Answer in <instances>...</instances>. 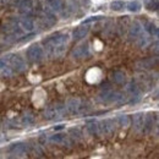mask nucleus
Here are the masks:
<instances>
[{
    "instance_id": "31",
    "label": "nucleus",
    "mask_w": 159,
    "mask_h": 159,
    "mask_svg": "<svg viewBox=\"0 0 159 159\" xmlns=\"http://www.w3.org/2000/svg\"><path fill=\"white\" fill-rule=\"evenodd\" d=\"M33 37V34H30V36H27V37H22L20 39V42H26V40H28V39H31Z\"/></svg>"
},
{
    "instance_id": "6",
    "label": "nucleus",
    "mask_w": 159,
    "mask_h": 159,
    "mask_svg": "<svg viewBox=\"0 0 159 159\" xmlns=\"http://www.w3.org/2000/svg\"><path fill=\"white\" fill-rule=\"evenodd\" d=\"M141 34H142V25L137 21H134L129 28V39L131 42L137 40Z\"/></svg>"
},
{
    "instance_id": "22",
    "label": "nucleus",
    "mask_w": 159,
    "mask_h": 159,
    "mask_svg": "<svg viewBox=\"0 0 159 159\" xmlns=\"http://www.w3.org/2000/svg\"><path fill=\"white\" fill-rule=\"evenodd\" d=\"M127 10L129 11H131V12H137L141 10V7H142V5H141V2L139 1H136V0H134V1H130L127 5Z\"/></svg>"
},
{
    "instance_id": "18",
    "label": "nucleus",
    "mask_w": 159,
    "mask_h": 159,
    "mask_svg": "<svg viewBox=\"0 0 159 159\" xmlns=\"http://www.w3.org/2000/svg\"><path fill=\"white\" fill-rule=\"evenodd\" d=\"M32 5H33V1L32 0H21L20 1V11L22 14H27V12H30L31 11V9H32Z\"/></svg>"
},
{
    "instance_id": "13",
    "label": "nucleus",
    "mask_w": 159,
    "mask_h": 159,
    "mask_svg": "<svg viewBox=\"0 0 159 159\" xmlns=\"http://www.w3.org/2000/svg\"><path fill=\"white\" fill-rule=\"evenodd\" d=\"M0 74L2 76H11V75H14V71H12L11 66L9 65V62L6 61L5 58L0 59Z\"/></svg>"
},
{
    "instance_id": "3",
    "label": "nucleus",
    "mask_w": 159,
    "mask_h": 159,
    "mask_svg": "<svg viewBox=\"0 0 159 159\" xmlns=\"http://www.w3.org/2000/svg\"><path fill=\"white\" fill-rule=\"evenodd\" d=\"M65 113H66V107H64L62 104H54L45 109L44 118L48 120H54L62 116Z\"/></svg>"
},
{
    "instance_id": "32",
    "label": "nucleus",
    "mask_w": 159,
    "mask_h": 159,
    "mask_svg": "<svg viewBox=\"0 0 159 159\" xmlns=\"http://www.w3.org/2000/svg\"><path fill=\"white\" fill-rule=\"evenodd\" d=\"M65 129V125H58V126H54V130L55 131H59V130H62Z\"/></svg>"
},
{
    "instance_id": "15",
    "label": "nucleus",
    "mask_w": 159,
    "mask_h": 159,
    "mask_svg": "<svg viewBox=\"0 0 159 159\" xmlns=\"http://www.w3.org/2000/svg\"><path fill=\"white\" fill-rule=\"evenodd\" d=\"M158 62L157 58H148V59H143L137 62V66L139 69H152L156 64Z\"/></svg>"
},
{
    "instance_id": "7",
    "label": "nucleus",
    "mask_w": 159,
    "mask_h": 159,
    "mask_svg": "<svg viewBox=\"0 0 159 159\" xmlns=\"http://www.w3.org/2000/svg\"><path fill=\"white\" fill-rule=\"evenodd\" d=\"M89 28H91V27H89L88 23H82V25L79 26L77 28H75L74 32H72V37H74V39L80 40V39H82V38H84V37L88 34Z\"/></svg>"
},
{
    "instance_id": "4",
    "label": "nucleus",
    "mask_w": 159,
    "mask_h": 159,
    "mask_svg": "<svg viewBox=\"0 0 159 159\" xmlns=\"http://www.w3.org/2000/svg\"><path fill=\"white\" fill-rule=\"evenodd\" d=\"M26 55H27V59L28 61H31V62H38L40 60L43 59V57H44V50H43V48H42V45L40 44H32L28 49H27V53H26Z\"/></svg>"
},
{
    "instance_id": "27",
    "label": "nucleus",
    "mask_w": 159,
    "mask_h": 159,
    "mask_svg": "<svg viewBox=\"0 0 159 159\" xmlns=\"http://www.w3.org/2000/svg\"><path fill=\"white\" fill-rule=\"evenodd\" d=\"M118 122H119V125L121 127H127L130 125L131 120H130V118L127 115H120L119 118H118Z\"/></svg>"
},
{
    "instance_id": "24",
    "label": "nucleus",
    "mask_w": 159,
    "mask_h": 159,
    "mask_svg": "<svg viewBox=\"0 0 159 159\" xmlns=\"http://www.w3.org/2000/svg\"><path fill=\"white\" fill-rule=\"evenodd\" d=\"M127 92H129L132 97H134V96H139V89L135 82H131V83L127 86Z\"/></svg>"
},
{
    "instance_id": "2",
    "label": "nucleus",
    "mask_w": 159,
    "mask_h": 159,
    "mask_svg": "<svg viewBox=\"0 0 159 159\" xmlns=\"http://www.w3.org/2000/svg\"><path fill=\"white\" fill-rule=\"evenodd\" d=\"M5 59L9 62V65L11 66L14 74L15 72H22L26 69V62L19 54H9L7 57H5Z\"/></svg>"
},
{
    "instance_id": "5",
    "label": "nucleus",
    "mask_w": 159,
    "mask_h": 159,
    "mask_svg": "<svg viewBox=\"0 0 159 159\" xmlns=\"http://www.w3.org/2000/svg\"><path fill=\"white\" fill-rule=\"evenodd\" d=\"M114 130H115V126L113 120L107 119L98 122V132H102L103 135H111Z\"/></svg>"
},
{
    "instance_id": "11",
    "label": "nucleus",
    "mask_w": 159,
    "mask_h": 159,
    "mask_svg": "<svg viewBox=\"0 0 159 159\" xmlns=\"http://www.w3.org/2000/svg\"><path fill=\"white\" fill-rule=\"evenodd\" d=\"M9 151L14 154H17V156H23L26 152H27V144L26 143H22V142H19V143H15L12 144Z\"/></svg>"
},
{
    "instance_id": "17",
    "label": "nucleus",
    "mask_w": 159,
    "mask_h": 159,
    "mask_svg": "<svg viewBox=\"0 0 159 159\" xmlns=\"http://www.w3.org/2000/svg\"><path fill=\"white\" fill-rule=\"evenodd\" d=\"M86 127H87V131L91 135H97L98 134V122L96 120H88L87 124H86Z\"/></svg>"
},
{
    "instance_id": "12",
    "label": "nucleus",
    "mask_w": 159,
    "mask_h": 159,
    "mask_svg": "<svg viewBox=\"0 0 159 159\" xmlns=\"http://www.w3.org/2000/svg\"><path fill=\"white\" fill-rule=\"evenodd\" d=\"M20 26L22 27L23 31H26V32H31V31L34 30L36 23H34V20H33V19H31V17L27 16V17H23V19L20 21Z\"/></svg>"
},
{
    "instance_id": "20",
    "label": "nucleus",
    "mask_w": 159,
    "mask_h": 159,
    "mask_svg": "<svg viewBox=\"0 0 159 159\" xmlns=\"http://www.w3.org/2000/svg\"><path fill=\"white\" fill-rule=\"evenodd\" d=\"M144 28H146V31H147V33H148V34L154 36V37H157V36H158L159 31H158L157 25H154V23H152V22H147V23L144 25Z\"/></svg>"
},
{
    "instance_id": "30",
    "label": "nucleus",
    "mask_w": 159,
    "mask_h": 159,
    "mask_svg": "<svg viewBox=\"0 0 159 159\" xmlns=\"http://www.w3.org/2000/svg\"><path fill=\"white\" fill-rule=\"evenodd\" d=\"M70 132H71V135H74V137H77V139L81 137V132H80V130H77V129H72Z\"/></svg>"
},
{
    "instance_id": "19",
    "label": "nucleus",
    "mask_w": 159,
    "mask_h": 159,
    "mask_svg": "<svg viewBox=\"0 0 159 159\" xmlns=\"http://www.w3.org/2000/svg\"><path fill=\"white\" fill-rule=\"evenodd\" d=\"M47 4L49 5V7L54 11H61L64 5H62V0H45Z\"/></svg>"
},
{
    "instance_id": "10",
    "label": "nucleus",
    "mask_w": 159,
    "mask_h": 159,
    "mask_svg": "<svg viewBox=\"0 0 159 159\" xmlns=\"http://www.w3.org/2000/svg\"><path fill=\"white\" fill-rule=\"evenodd\" d=\"M55 23H57V17H55L54 14H52V12H45V14L42 16V25H43L45 28H50V27H53Z\"/></svg>"
},
{
    "instance_id": "28",
    "label": "nucleus",
    "mask_w": 159,
    "mask_h": 159,
    "mask_svg": "<svg viewBox=\"0 0 159 159\" xmlns=\"http://www.w3.org/2000/svg\"><path fill=\"white\" fill-rule=\"evenodd\" d=\"M50 141L52 142H55V143H62L66 141V136L64 134H55L50 137Z\"/></svg>"
},
{
    "instance_id": "21",
    "label": "nucleus",
    "mask_w": 159,
    "mask_h": 159,
    "mask_svg": "<svg viewBox=\"0 0 159 159\" xmlns=\"http://www.w3.org/2000/svg\"><path fill=\"white\" fill-rule=\"evenodd\" d=\"M113 80L118 84H124L126 81V75L122 71H115V72H113Z\"/></svg>"
},
{
    "instance_id": "25",
    "label": "nucleus",
    "mask_w": 159,
    "mask_h": 159,
    "mask_svg": "<svg viewBox=\"0 0 159 159\" xmlns=\"http://www.w3.org/2000/svg\"><path fill=\"white\" fill-rule=\"evenodd\" d=\"M158 6H159L158 0H147L146 1V7L149 11H157L158 10Z\"/></svg>"
},
{
    "instance_id": "29",
    "label": "nucleus",
    "mask_w": 159,
    "mask_h": 159,
    "mask_svg": "<svg viewBox=\"0 0 159 159\" xmlns=\"http://www.w3.org/2000/svg\"><path fill=\"white\" fill-rule=\"evenodd\" d=\"M102 20V16H93V17H88L87 20H84L82 23H89V22H93V21H99Z\"/></svg>"
},
{
    "instance_id": "16",
    "label": "nucleus",
    "mask_w": 159,
    "mask_h": 159,
    "mask_svg": "<svg viewBox=\"0 0 159 159\" xmlns=\"http://www.w3.org/2000/svg\"><path fill=\"white\" fill-rule=\"evenodd\" d=\"M154 124H156V116L154 115H152V114L144 115V126H143V130L151 131L153 129Z\"/></svg>"
},
{
    "instance_id": "1",
    "label": "nucleus",
    "mask_w": 159,
    "mask_h": 159,
    "mask_svg": "<svg viewBox=\"0 0 159 159\" xmlns=\"http://www.w3.org/2000/svg\"><path fill=\"white\" fill-rule=\"evenodd\" d=\"M67 42H69V34L66 33H54L53 36L47 38L44 40V44L49 57L52 58L60 57L64 53Z\"/></svg>"
},
{
    "instance_id": "9",
    "label": "nucleus",
    "mask_w": 159,
    "mask_h": 159,
    "mask_svg": "<svg viewBox=\"0 0 159 159\" xmlns=\"http://www.w3.org/2000/svg\"><path fill=\"white\" fill-rule=\"evenodd\" d=\"M132 125L136 131H143L144 126V114L143 113H136L132 118Z\"/></svg>"
},
{
    "instance_id": "8",
    "label": "nucleus",
    "mask_w": 159,
    "mask_h": 159,
    "mask_svg": "<svg viewBox=\"0 0 159 159\" xmlns=\"http://www.w3.org/2000/svg\"><path fill=\"white\" fill-rule=\"evenodd\" d=\"M88 54H89V45H88V43L81 44V45L76 47V48L72 50V57H74L75 59L86 58Z\"/></svg>"
},
{
    "instance_id": "23",
    "label": "nucleus",
    "mask_w": 159,
    "mask_h": 159,
    "mask_svg": "<svg viewBox=\"0 0 159 159\" xmlns=\"http://www.w3.org/2000/svg\"><path fill=\"white\" fill-rule=\"evenodd\" d=\"M21 122H22L23 126H30V125H32V124L34 122V118H33V115H32L31 113H26V114L22 116Z\"/></svg>"
},
{
    "instance_id": "26",
    "label": "nucleus",
    "mask_w": 159,
    "mask_h": 159,
    "mask_svg": "<svg viewBox=\"0 0 159 159\" xmlns=\"http://www.w3.org/2000/svg\"><path fill=\"white\" fill-rule=\"evenodd\" d=\"M124 6H125V2L121 1V0H115V1H113V2L110 4V9L114 10V11H120V10H122Z\"/></svg>"
},
{
    "instance_id": "14",
    "label": "nucleus",
    "mask_w": 159,
    "mask_h": 159,
    "mask_svg": "<svg viewBox=\"0 0 159 159\" xmlns=\"http://www.w3.org/2000/svg\"><path fill=\"white\" fill-rule=\"evenodd\" d=\"M80 107H81V102L79 99H70L66 103V109L71 113V114H77L80 111Z\"/></svg>"
}]
</instances>
